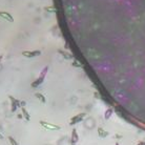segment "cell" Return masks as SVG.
I'll list each match as a JSON object with an SVG mask.
<instances>
[{
    "label": "cell",
    "mask_w": 145,
    "mask_h": 145,
    "mask_svg": "<svg viewBox=\"0 0 145 145\" xmlns=\"http://www.w3.org/2000/svg\"><path fill=\"white\" fill-rule=\"evenodd\" d=\"M2 58H3V56L1 55V56H0V62H1V60H2Z\"/></svg>",
    "instance_id": "obj_19"
},
{
    "label": "cell",
    "mask_w": 145,
    "mask_h": 145,
    "mask_svg": "<svg viewBox=\"0 0 145 145\" xmlns=\"http://www.w3.org/2000/svg\"><path fill=\"white\" fill-rule=\"evenodd\" d=\"M58 53L59 54L62 56L64 59H67V60H72L74 57H73V55L72 54H70V53H67V52H64L63 50H58Z\"/></svg>",
    "instance_id": "obj_9"
},
{
    "label": "cell",
    "mask_w": 145,
    "mask_h": 145,
    "mask_svg": "<svg viewBox=\"0 0 145 145\" xmlns=\"http://www.w3.org/2000/svg\"><path fill=\"white\" fill-rule=\"evenodd\" d=\"M137 145H145V141H142V142H139Z\"/></svg>",
    "instance_id": "obj_17"
},
{
    "label": "cell",
    "mask_w": 145,
    "mask_h": 145,
    "mask_svg": "<svg viewBox=\"0 0 145 145\" xmlns=\"http://www.w3.org/2000/svg\"><path fill=\"white\" fill-rule=\"evenodd\" d=\"M73 65H74V66H79V67L81 66V65H80V64L77 62V61H74V62H73Z\"/></svg>",
    "instance_id": "obj_16"
},
{
    "label": "cell",
    "mask_w": 145,
    "mask_h": 145,
    "mask_svg": "<svg viewBox=\"0 0 145 145\" xmlns=\"http://www.w3.org/2000/svg\"><path fill=\"white\" fill-rule=\"evenodd\" d=\"M25 105H26V102L25 101H20V107H25Z\"/></svg>",
    "instance_id": "obj_14"
},
{
    "label": "cell",
    "mask_w": 145,
    "mask_h": 145,
    "mask_svg": "<svg viewBox=\"0 0 145 145\" xmlns=\"http://www.w3.org/2000/svg\"><path fill=\"white\" fill-rule=\"evenodd\" d=\"M21 111H22V116H23L24 120L28 122V121L30 120V115H29V112L26 110L25 107H22V108H21Z\"/></svg>",
    "instance_id": "obj_11"
},
{
    "label": "cell",
    "mask_w": 145,
    "mask_h": 145,
    "mask_svg": "<svg viewBox=\"0 0 145 145\" xmlns=\"http://www.w3.org/2000/svg\"><path fill=\"white\" fill-rule=\"evenodd\" d=\"M45 9H46V11H49V12H50V11H51V12H55V10H53V9H54L53 6H52V7H45Z\"/></svg>",
    "instance_id": "obj_15"
},
{
    "label": "cell",
    "mask_w": 145,
    "mask_h": 145,
    "mask_svg": "<svg viewBox=\"0 0 145 145\" xmlns=\"http://www.w3.org/2000/svg\"><path fill=\"white\" fill-rule=\"evenodd\" d=\"M10 100H11V111L12 112H16L17 109L20 107V100L14 98L13 96H10Z\"/></svg>",
    "instance_id": "obj_4"
},
{
    "label": "cell",
    "mask_w": 145,
    "mask_h": 145,
    "mask_svg": "<svg viewBox=\"0 0 145 145\" xmlns=\"http://www.w3.org/2000/svg\"><path fill=\"white\" fill-rule=\"evenodd\" d=\"M115 145H120V144H119V143H116V144H115Z\"/></svg>",
    "instance_id": "obj_20"
},
{
    "label": "cell",
    "mask_w": 145,
    "mask_h": 145,
    "mask_svg": "<svg viewBox=\"0 0 145 145\" xmlns=\"http://www.w3.org/2000/svg\"><path fill=\"white\" fill-rule=\"evenodd\" d=\"M9 141H10V143H11V145H18V142L15 140L13 137H9Z\"/></svg>",
    "instance_id": "obj_13"
},
{
    "label": "cell",
    "mask_w": 145,
    "mask_h": 145,
    "mask_svg": "<svg viewBox=\"0 0 145 145\" xmlns=\"http://www.w3.org/2000/svg\"><path fill=\"white\" fill-rule=\"evenodd\" d=\"M97 132H98V135H99V137H100V138H106V137L109 135L108 132L105 131L103 127H98V128H97Z\"/></svg>",
    "instance_id": "obj_8"
},
{
    "label": "cell",
    "mask_w": 145,
    "mask_h": 145,
    "mask_svg": "<svg viewBox=\"0 0 145 145\" xmlns=\"http://www.w3.org/2000/svg\"><path fill=\"white\" fill-rule=\"evenodd\" d=\"M79 142V135L77 128H73L72 129V136H71V143L72 145H76Z\"/></svg>",
    "instance_id": "obj_6"
},
{
    "label": "cell",
    "mask_w": 145,
    "mask_h": 145,
    "mask_svg": "<svg viewBox=\"0 0 145 145\" xmlns=\"http://www.w3.org/2000/svg\"><path fill=\"white\" fill-rule=\"evenodd\" d=\"M112 114H114V109L112 108H107L105 111H104V119L105 120H109L110 119V117L112 116Z\"/></svg>",
    "instance_id": "obj_10"
},
{
    "label": "cell",
    "mask_w": 145,
    "mask_h": 145,
    "mask_svg": "<svg viewBox=\"0 0 145 145\" xmlns=\"http://www.w3.org/2000/svg\"><path fill=\"white\" fill-rule=\"evenodd\" d=\"M39 124L46 131H53V132H56V131H59L61 128L60 125H56V124H53V123H49L46 121H40Z\"/></svg>",
    "instance_id": "obj_2"
},
{
    "label": "cell",
    "mask_w": 145,
    "mask_h": 145,
    "mask_svg": "<svg viewBox=\"0 0 145 145\" xmlns=\"http://www.w3.org/2000/svg\"><path fill=\"white\" fill-rule=\"evenodd\" d=\"M41 55V51H24L22 52V56H24L26 58H34V57H38Z\"/></svg>",
    "instance_id": "obj_5"
},
{
    "label": "cell",
    "mask_w": 145,
    "mask_h": 145,
    "mask_svg": "<svg viewBox=\"0 0 145 145\" xmlns=\"http://www.w3.org/2000/svg\"><path fill=\"white\" fill-rule=\"evenodd\" d=\"M47 71H49V66H44L43 70H42L41 73H40V75H39V77H38L35 81L32 82L30 86H32V87H38V86H40L42 83H43L44 79H45V76H46V74H47Z\"/></svg>",
    "instance_id": "obj_1"
},
{
    "label": "cell",
    "mask_w": 145,
    "mask_h": 145,
    "mask_svg": "<svg viewBox=\"0 0 145 145\" xmlns=\"http://www.w3.org/2000/svg\"><path fill=\"white\" fill-rule=\"evenodd\" d=\"M0 17L3 18L6 21H9V22H14L13 16H12L10 13H7V12H0Z\"/></svg>",
    "instance_id": "obj_7"
},
{
    "label": "cell",
    "mask_w": 145,
    "mask_h": 145,
    "mask_svg": "<svg viewBox=\"0 0 145 145\" xmlns=\"http://www.w3.org/2000/svg\"><path fill=\"white\" fill-rule=\"evenodd\" d=\"M85 116H86L85 112H80V114H78V115L74 116V117L71 119V121H70V125L73 126V125H75V124L80 123V122L83 121V119L85 118Z\"/></svg>",
    "instance_id": "obj_3"
},
{
    "label": "cell",
    "mask_w": 145,
    "mask_h": 145,
    "mask_svg": "<svg viewBox=\"0 0 145 145\" xmlns=\"http://www.w3.org/2000/svg\"><path fill=\"white\" fill-rule=\"evenodd\" d=\"M35 96H36V98H37L41 103H46V98H45L44 95H42L41 93H36Z\"/></svg>",
    "instance_id": "obj_12"
},
{
    "label": "cell",
    "mask_w": 145,
    "mask_h": 145,
    "mask_svg": "<svg viewBox=\"0 0 145 145\" xmlns=\"http://www.w3.org/2000/svg\"><path fill=\"white\" fill-rule=\"evenodd\" d=\"M2 139H3V136H2L1 133H0V140H2Z\"/></svg>",
    "instance_id": "obj_18"
}]
</instances>
